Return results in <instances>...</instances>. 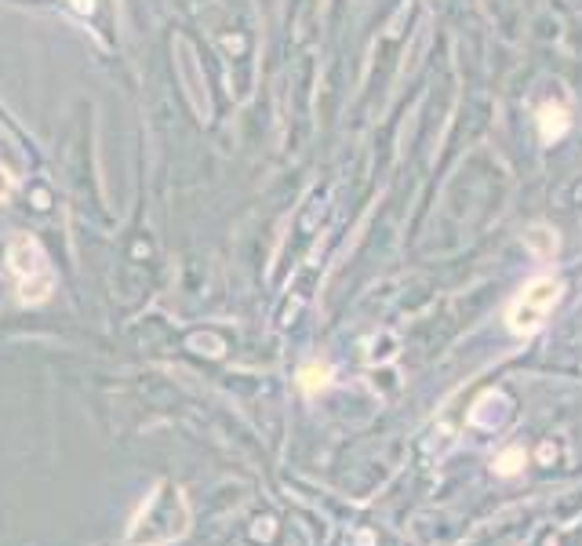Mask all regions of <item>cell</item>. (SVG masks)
I'll list each match as a JSON object with an SVG mask.
<instances>
[{"label": "cell", "mask_w": 582, "mask_h": 546, "mask_svg": "<svg viewBox=\"0 0 582 546\" xmlns=\"http://www.w3.org/2000/svg\"><path fill=\"white\" fill-rule=\"evenodd\" d=\"M532 463V455H528V448L524 445H510V448H502L499 455H495V477H502V481H510V477H521L524 474V466Z\"/></svg>", "instance_id": "5"}, {"label": "cell", "mask_w": 582, "mask_h": 546, "mask_svg": "<svg viewBox=\"0 0 582 546\" xmlns=\"http://www.w3.org/2000/svg\"><path fill=\"white\" fill-rule=\"evenodd\" d=\"M535 124H539L542 142H557L561 135H568V128H572V113H568V106H561V102H542L539 110H535Z\"/></svg>", "instance_id": "3"}, {"label": "cell", "mask_w": 582, "mask_h": 546, "mask_svg": "<svg viewBox=\"0 0 582 546\" xmlns=\"http://www.w3.org/2000/svg\"><path fill=\"white\" fill-rule=\"evenodd\" d=\"M564 299V281L553 277V273H539L528 284L517 288L506 310H502V324L506 332L517 335V339H532L546 328V321L553 317V310L561 306Z\"/></svg>", "instance_id": "1"}, {"label": "cell", "mask_w": 582, "mask_h": 546, "mask_svg": "<svg viewBox=\"0 0 582 546\" xmlns=\"http://www.w3.org/2000/svg\"><path fill=\"white\" fill-rule=\"evenodd\" d=\"M8 270L15 277V288H19V303L26 306H41L55 292V270L48 263V252L41 248L37 237L30 233H19L11 237L8 244Z\"/></svg>", "instance_id": "2"}, {"label": "cell", "mask_w": 582, "mask_h": 546, "mask_svg": "<svg viewBox=\"0 0 582 546\" xmlns=\"http://www.w3.org/2000/svg\"><path fill=\"white\" fill-rule=\"evenodd\" d=\"M11 193V175H8V168H0V197H8Z\"/></svg>", "instance_id": "6"}, {"label": "cell", "mask_w": 582, "mask_h": 546, "mask_svg": "<svg viewBox=\"0 0 582 546\" xmlns=\"http://www.w3.org/2000/svg\"><path fill=\"white\" fill-rule=\"evenodd\" d=\"M332 379H335V368L332 364H321V361H310V364H302L299 368V390L306 397H313V394H321V390H328L332 386Z\"/></svg>", "instance_id": "4"}]
</instances>
